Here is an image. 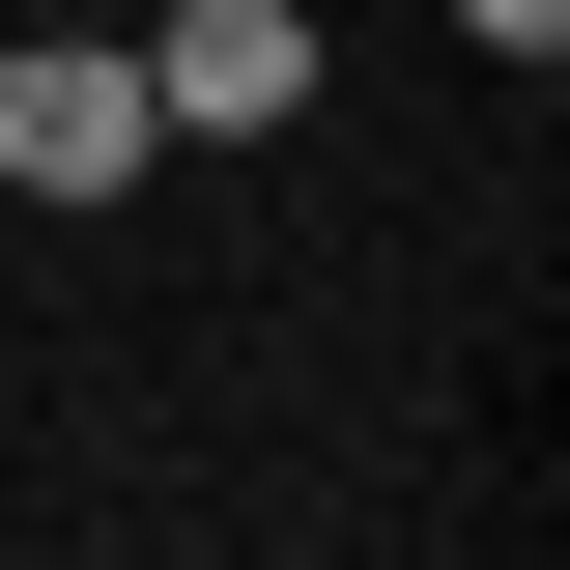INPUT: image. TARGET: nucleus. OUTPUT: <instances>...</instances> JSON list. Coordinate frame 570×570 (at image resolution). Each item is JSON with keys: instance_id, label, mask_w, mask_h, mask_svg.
I'll return each mask as SVG.
<instances>
[{"instance_id": "nucleus-1", "label": "nucleus", "mask_w": 570, "mask_h": 570, "mask_svg": "<svg viewBox=\"0 0 570 570\" xmlns=\"http://www.w3.org/2000/svg\"><path fill=\"white\" fill-rule=\"evenodd\" d=\"M0 200H142V58H115V29L0 58Z\"/></svg>"}, {"instance_id": "nucleus-2", "label": "nucleus", "mask_w": 570, "mask_h": 570, "mask_svg": "<svg viewBox=\"0 0 570 570\" xmlns=\"http://www.w3.org/2000/svg\"><path fill=\"white\" fill-rule=\"evenodd\" d=\"M115 58H142V142H285L314 29H285V0H171V29H115Z\"/></svg>"}, {"instance_id": "nucleus-3", "label": "nucleus", "mask_w": 570, "mask_h": 570, "mask_svg": "<svg viewBox=\"0 0 570 570\" xmlns=\"http://www.w3.org/2000/svg\"><path fill=\"white\" fill-rule=\"evenodd\" d=\"M456 29H485V58H570V0H456Z\"/></svg>"}]
</instances>
